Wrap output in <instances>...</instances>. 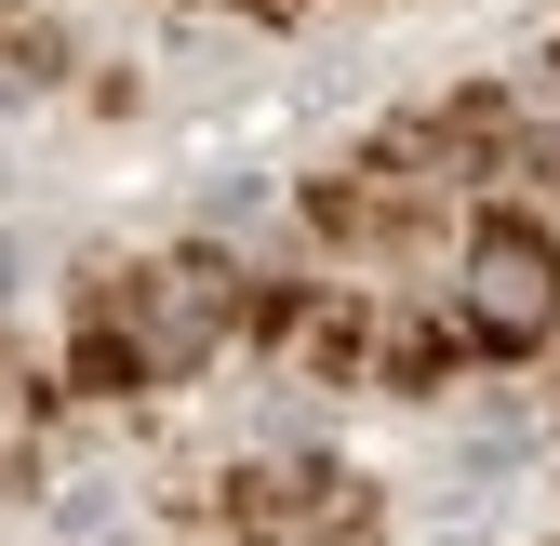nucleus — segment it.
<instances>
[{"label":"nucleus","instance_id":"obj_5","mask_svg":"<svg viewBox=\"0 0 560 546\" xmlns=\"http://www.w3.org/2000/svg\"><path fill=\"white\" fill-rule=\"evenodd\" d=\"M508 174H521V200H534V214L560 227V133H521V147H508Z\"/></svg>","mask_w":560,"mask_h":546},{"label":"nucleus","instance_id":"obj_4","mask_svg":"<svg viewBox=\"0 0 560 546\" xmlns=\"http://www.w3.org/2000/svg\"><path fill=\"white\" fill-rule=\"evenodd\" d=\"M27 466H40V373L0 347V494H14Z\"/></svg>","mask_w":560,"mask_h":546},{"label":"nucleus","instance_id":"obj_1","mask_svg":"<svg viewBox=\"0 0 560 546\" xmlns=\"http://www.w3.org/2000/svg\"><path fill=\"white\" fill-rule=\"evenodd\" d=\"M241 320V266L228 253H148V266H107V281L81 294V320H67V387H174L228 347Z\"/></svg>","mask_w":560,"mask_h":546},{"label":"nucleus","instance_id":"obj_2","mask_svg":"<svg viewBox=\"0 0 560 546\" xmlns=\"http://www.w3.org/2000/svg\"><path fill=\"white\" fill-rule=\"evenodd\" d=\"M560 333V227L534 200H494L467 227V347L480 360H534Z\"/></svg>","mask_w":560,"mask_h":546},{"label":"nucleus","instance_id":"obj_3","mask_svg":"<svg viewBox=\"0 0 560 546\" xmlns=\"http://www.w3.org/2000/svg\"><path fill=\"white\" fill-rule=\"evenodd\" d=\"M374 480L361 466H334V453H267L228 480V533L241 546H374Z\"/></svg>","mask_w":560,"mask_h":546},{"label":"nucleus","instance_id":"obj_6","mask_svg":"<svg viewBox=\"0 0 560 546\" xmlns=\"http://www.w3.org/2000/svg\"><path fill=\"white\" fill-rule=\"evenodd\" d=\"M241 14H307V0H241Z\"/></svg>","mask_w":560,"mask_h":546}]
</instances>
